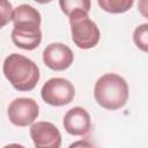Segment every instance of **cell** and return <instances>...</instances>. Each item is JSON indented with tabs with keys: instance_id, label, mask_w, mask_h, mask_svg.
<instances>
[{
	"instance_id": "16",
	"label": "cell",
	"mask_w": 148,
	"mask_h": 148,
	"mask_svg": "<svg viewBox=\"0 0 148 148\" xmlns=\"http://www.w3.org/2000/svg\"><path fill=\"white\" fill-rule=\"evenodd\" d=\"M3 148H25V147L20 143H9V145H6Z\"/></svg>"
},
{
	"instance_id": "2",
	"label": "cell",
	"mask_w": 148,
	"mask_h": 148,
	"mask_svg": "<svg viewBox=\"0 0 148 148\" xmlns=\"http://www.w3.org/2000/svg\"><path fill=\"white\" fill-rule=\"evenodd\" d=\"M5 77L18 91L32 90L39 81V68L31 59L18 54H9L2 66Z\"/></svg>"
},
{
	"instance_id": "14",
	"label": "cell",
	"mask_w": 148,
	"mask_h": 148,
	"mask_svg": "<svg viewBox=\"0 0 148 148\" xmlns=\"http://www.w3.org/2000/svg\"><path fill=\"white\" fill-rule=\"evenodd\" d=\"M138 9L143 17L148 18V0H139L138 1Z\"/></svg>"
},
{
	"instance_id": "13",
	"label": "cell",
	"mask_w": 148,
	"mask_h": 148,
	"mask_svg": "<svg viewBox=\"0 0 148 148\" xmlns=\"http://www.w3.org/2000/svg\"><path fill=\"white\" fill-rule=\"evenodd\" d=\"M1 27H3L7 22L13 20V15H14V9L10 5V2L7 1H1Z\"/></svg>"
},
{
	"instance_id": "9",
	"label": "cell",
	"mask_w": 148,
	"mask_h": 148,
	"mask_svg": "<svg viewBox=\"0 0 148 148\" xmlns=\"http://www.w3.org/2000/svg\"><path fill=\"white\" fill-rule=\"evenodd\" d=\"M65 131L75 136H83L90 132L91 119L88 111L81 106H74L69 109L64 116Z\"/></svg>"
},
{
	"instance_id": "15",
	"label": "cell",
	"mask_w": 148,
	"mask_h": 148,
	"mask_svg": "<svg viewBox=\"0 0 148 148\" xmlns=\"http://www.w3.org/2000/svg\"><path fill=\"white\" fill-rule=\"evenodd\" d=\"M68 148H95V147L87 140H79L71 143Z\"/></svg>"
},
{
	"instance_id": "7",
	"label": "cell",
	"mask_w": 148,
	"mask_h": 148,
	"mask_svg": "<svg viewBox=\"0 0 148 148\" xmlns=\"http://www.w3.org/2000/svg\"><path fill=\"white\" fill-rule=\"evenodd\" d=\"M30 136L35 148H60L61 134L50 121H37L30 127Z\"/></svg>"
},
{
	"instance_id": "12",
	"label": "cell",
	"mask_w": 148,
	"mask_h": 148,
	"mask_svg": "<svg viewBox=\"0 0 148 148\" xmlns=\"http://www.w3.org/2000/svg\"><path fill=\"white\" fill-rule=\"evenodd\" d=\"M133 42L141 51L148 53V23L140 24L134 29Z\"/></svg>"
},
{
	"instance_id": "6",
	"label": "cell",
	"mask_w": 148,
	"mask_h": 148,
	"mask_svg": "<svg viewBox=\"0 0 148 148\" xmlns=\"http://www.w3.org/2000/svg\"><path fill=\"white\" fill-rule=\"evenodd\" d=\"M39 114V106L34 98L18 97L8 106V118L15 126L24 127L31 125Z\"/></svg>"
},
{
	"instance_id": "3",
	"label": "cell",
	"mask_w": 148,
	"mask_h": 148,
	"mask_svg": "<svg viewBox=\"0 0 148 148\" xmlns=\"http://www.w3.org/2000/svg\"><path fill=\"white\" fill-rule=\"evenodd\" d=\"M94 97L99 106L106 110H118L128 99V84L126 80L116 74H103L95 83Z\"/></svg>"
},
{
	"instance_id": "8",
	"label": "cell",
	"mask_w": 148,
	"mask_h": 148,
	"mask_svg": "<svg viewBox=\"0 0 148 148\" xmlns=\"http://www.w3.org/2000/svg\"><path fill=\"white\" fill-rule=\"evenodd\" d=\"M74 60L72 50L62 43H51L43 51L44 64L53 71L67 69Z\"/></svg>"
},
{
	"instance_id": "5",
	"label": "cell",
	"mask_w": 148,
	"mask_h": 148,
	"mask_svg": "<svg viewBox=\"0 0 148 148\" xmlns=\"http://www.w3.org/2000/svg\"><path fill=\"white\" fill-rule=\"evenodd\" d=\"M43 101L53 106L69 104L75 96V88L71 81L64 77H52L47 80L40 90Z\"/></svg>"
},
{
	"instance_id": "10",
	"label": "cell",
	"mask_w": 148,
	"mask_h": 148,
	"mask_svg": "<svg viewBox=\"0 0 148 148\" xmlns=\"http://www.w3.org/2000/svg\"><path fill=\"white\" fill-rule=\"evenodd\" d=\"M98 6L111 14H120L127 12L134 3L133 0H98Z\"/></svg>"
},
{
	"instance_id": "11",
	"label": "cell",
	"mask_w": 148,
	"mask_h": 148,
	"mask_svg": "<svg viewBox=\"0 0 148 148\" xmlns=\"http://www.w3.org/2000/svg\"><path fill=\"white\" fill-rule=\"evenodd\" d=\"M59 6L65 15L71 16L77 12L89 13L91 2L89 0H60Z\"/></svg>"
},
{
	"instance_id": "4",
	"label": "cell",
	"mask_w": 148,
	"mask_h": 148,
	"mask_svg": "<svg viewBox=\"0 0 148 148\" xmlns=\"http://www.w3.org/2000/svg\"><path fill=\"white\" fill-rule=\"evenodd\" d=\"M71 24V34L73 43L82 50L92 49L101 38V32L97 24L89 18L88 13L77 12L68 16Z\"/></svg>"
},
{
	"instance_id": "1",
	"label": "cell",
	"mask_w": 148,
	"mask_h": 148,
	"mask_svg": "<svg viewBox=\"0 0 148 148\" xmlns=\"http://www.w3.org/2000/svg\"><path fill=\"white\" fill-rule=\"evenodd\" d=\"M40 22L42 17L36 8L27 3L17 6L13 15L14 28L10 35L13 43L27 51L38 47L42 42Z\"/></svg>"
}]
</instances>
